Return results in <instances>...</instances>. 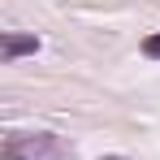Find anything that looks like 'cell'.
I'll return each instance as SVG.
<instances>
[{"mask_svg":"<svg viewBox=\"0 0 160 160\" xmlns=\"http://www.w3.org/2000/svg\"><path fill=\"white\" fill-rule=\"evenodd\" d=\"M4 156L9 160H74V147L61 138V134H13L4 138Z\"/></svg>","mask_w":160,"mask_h":160,"instance_id":"cell-1","label":"cell"},{"mask_svg":"<svg viewBox=\"0 0 160 160\" xmlns=\"http://www.w3.org/2000/svg\"><path fill=\"white\" fill-rule=\"evenodd\" d=\"M39 52V39L35 35H4V43H0V61H18V56H35Z\"/></svg>","mask_w":160,"mask_h":160,"instance_id":"cell-2","label":"cell"},{"mask_svg":"<svg viewBox=\"0 0 160 160\" xmlns=\"http://www.w3.org/2000/svg\"><path fill=\"white\" fill-rule=\"evenodd\" d=\"M143 56H152V61H160V30L143 39Z\"/></svg>","mask_w":160,"mask_h":160,"instance_id":"cell-3","label":"cell"},{"mask_svg":"<svg viewBox=\"0 0 160 160\" xmlns=\"http://www.w3.org/2000/svg\"><path fill=\"white\" fill-rule=\"evenodd\" d=\"M100 160H126V156H100Z\"/></svg>","mask_w":160,"mask_h":160,"instance_id":"cell-4","label":"cell"}]
</instances>
